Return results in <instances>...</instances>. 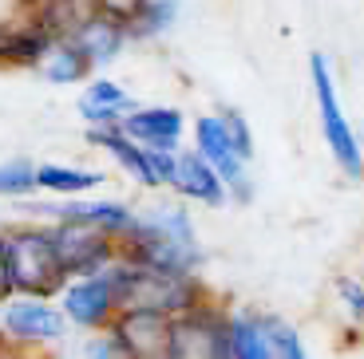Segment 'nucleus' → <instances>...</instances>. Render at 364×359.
Returning <instances> with one entry per match:
<instances>
[{"instance_id":"1","label":"nucleus","mask_w":364,"mask_h":359,"mask_svg":"<svg viewBox=\"0 0 364 359\" xmlns=\"http://www.w3.org/2000/svg\"><path fill=\"white\" fill-rule=\"evenodd\" d=\"M119 253L131 265L163 272H198L206 253L198 241V225L186 201H155L135 209V221L119 241Z\"/></svg>"},{"instance_id":"2","label":"nucleus","mask_w":364,"mask_h":359,"mask_svg":"<svg viewBox=\"0 0 364 359\" xmlns=\"http://www.w3.org/2000/svg\"><path fill=\"white\" fill-rule=\"evenodd\" d=\"M127 280H131V260L123 253L95 272L68 277L60 285V292H55V304L64 308L72 332L111 328V320L127 308Z\"/></svg>"},{"instance_id":"3","label":"nucleus","mask_w":364,"mask_h":359,"mask_svg":"<svg viewBox=\"0 0 364 359\" xmlns=\"http://www.w3.org/2000/svg\"><path fill=\"white\" fill-rule=\"evenodd\" d=\"M4 269H9L12 292L28 297H55L68 280L64 265L55 257L52 225L20 217L16 225H4Z\"/></svg>"},{"instance_id":"4","label":"nucleus","mask_w":364,"mask_h":359,"mask_svg":"<svg viewBox=\"0 0 364 359\" xmlns=\"http://www.w3.org/2000/svg\"><path fill=\"white\" fill-rule=\"evenodd\" d=\"M72 324L55 297L12 292L0 300V348L4 351H60L68 348Z\"/></svg>"},{"instance_id":"5","label":"nucleus","mask_w":364,"mask_h":359,"mask_svg":"<svg viewBox=\"0 0 364 359\" xmlns=\"http://www.w3.org/2000/svg\"><path fill=\"white\" fill-rule=\"evenodd\" d=\"M309 75H313V95H317V115H321V135H325L328 154L337 158V166L348 178H360L364 174V154H360V138H356L353 123H348L345 107H341L337 83L328 72L325 55H313L309 60Z\"/></svg>"},{"instance_id":"6","label":"nucleus","mask_w":364,"mask_h":359,"mask_svg":"<svg viewBox=\"0 0 364 359\" xmlns=\"http://www.w3.org/2000/svg\"><path fill=\"white\" fill-rule=\"evenodd\" d=\"M87 143L103 150L119 170L127 174L135 186L143 189H166L174 178V154L178 150H146L131 135H123V126H87Z\"/></svg>"},{"instance_id":"7","label":"nucleus","mask_w":364,"mask_h":359,"mask_svg":"<svg viewBox=\"0 0 364 359\" xmlns=\"http://www.w3.org/2000/svg\"><path fill=\"white\" fill-rule=\"evenodd\" d=\"M206 285L198 272H163V269H143L131 265V280H127V304L139 308H155L166 316H182L191 308L206 304Z\"/></svg>"},{"instance_id":"8","label":"nucleus","mask_w":364,"mask_h":359,"mask_svg":"<svg viewBox=\"0 0 364 359\" xmlns=\"http://www.w3.org/2000/svg\"><path fill=\"white\" fill-rule=\"evenodd\" d=\"M191 135H194V150H198L202 158H206L210 166L222 174V182H226V189H230V198H234V201H250V194H254L250 174H246L250 162L237 154V146H234V138H230L222 115H198L191 123Z\"/></svg>"},{"instance_id":"9","label":"nucleus","mask_w":364,"mask_h":359,"mask_svg":"<svg viewBox=\"0 0 364 359\" xmlns=\"http://www.w3.org/2000/svg\"><path fill=\"white\" fill-rule=\"evenodd\" d=\"M52 225V245L55 257L64 265L68 277H80V272H95L103 265L119 257V241L107 233H100L95 225L83 221H48Z\"/></svg>"},{"instance_id":"10","label":"nucleus","mask_w":364,"mask_h":359,"mask_svg":"<svg viewBox=\"0 0 364 359\" xmlns=\"http://www.w3.org/2000/svg\"><path fill=\"white\" fill-rule=\"evenodd\" d=\"M171 320L174 316L155 308L127 304L111 320V332L119 336L127 359H171Z\"/></svg>"},{"instance_id":"11","label":"nucleus","mask_w":364,"mask_h":359,"mask_svg":"<svg viewBox=\"0 0 364 359\" xmlns=\"http://www.w3.org/2000/svg\"><path fill=\"white\" fill-rule=\"evenodd\" d=\"M222 328H226V308L206 304L191 308L171 320V355L174 359H222Z\"/></svg>"},{"instance_id":"12","label":"nucleus","mask_w":364,"mask_h":359,"mask_svg":"<svg viewBox=\"0 0 364 359\" xmlns=\"http://www.w3.org/2000/svg\"><path fill=\"white\" fill-rule=\"evenodd\" d=\"M166 189H174V198H182L186 206H206V209L226 206V198H230L222 174L194 146H178V154H174V178Z\"/></svg>"},{"instance_id":"13","label":"nucleus","mask_w":364,"mask_h":359,"mask_svg":"<svg viewBox=\"0 0 364 359\" xmlns=\"http://www.w3.org/2000/svg\"><path fill=\"white\" fill-rule=\"evenodd\" d=\"M119 126H123V135H131L146 150H178L186 131H191V123L178 107H143V103H135Z\"/></svg>"},{"instance_id":"14","label":"nucleus","mask_w":364,"mask_h":359,"mask_svg":"<svg viewBox=\"0 0 364 359\" xmlns=\"http://www.w3.org/2000/svg\"><path fill=\"white\" fill-rule=\"evenodd\" d=\"M135 107V95L119 79L111 75L91 72L87 79L80 83V95H75V115L83 118V126H111L123 123V115Z\"/></svg>"},{"instance_id":"15","label":"nucleus","mask_w":364,"mask_h":359,"mask_svg":"<svg viewBox=\"0 0 364 359\" xmlns=\"http://www.w3.org/2000/svg\"><path fill=\"white\" fill-rule=\"evenodd\" d=\"M68 40H75V44H80V52L91 60V67H95V72H103L107 63H115L119 55H123V48L131 44L127 20L107 16V12H100V9H91L87 16L75 24V32Z\"/></svg>"},{"instance_id":"16","label":"nucleus","mask_w":364,"mask_h":359,"mask_svg":"<svg viewBox=\"0 0 364 359\" xmlns=\"http://www.w3.org/2000/svg\"><path fill=\"white\" fill-rule=\"evenodd\" d=\"M52 44L55 36L44 32L32 16L0 24V67H40V60L48 55Z\"/></svg>"},{"instance_id":"17","label":"nucleus","mask_w":364,"mask_h":359,"mask_svg":"<svg viewBox=\"0 0 364 359\" xmlns=\"http://www.w3.org/2000/svg\"><path fill=\"white\" fill-rule=\"evenodd\" d=\"M107 186V170H91V166H75V162H36V194L48 198H80V194H95Z\"/></svg>"},{"instance_id":"18","label":"nucleus","mask_w":364,"mask_h":359,"mask_svg":"<svg viewBox=\"0 0 364 359\" xmlns=\"http://www.w3.org/2000/svg\"><path fill=\"white\" fill-rule=\"evenodd\" d=\"M222 359H273L269 355V340H265L262 312H226Z\"/></svg>"},{"instance_id":"19","label":"nucleus","mask_w":364,"mask_h":359,"mask_svg":"<svg viewBox=\"0 0 364 359\" xmlns=\"http://www.w3.org/2000/svg\"><path fill=\"white\" fill-rule=\"evenodd\" d=\"M36 72L44 75L52 87H75V83H83L95 67H91V60L80 52V44L64 36V40H55V44L48 48V55L40 60Z\"/></svg>"},{"instance_id":"20","label":"nucleus","mask_w":364,"mask_h":359,"mask_svg":"<svg viewBox=\"0 0 364 359\" xmlns=\"http://www.w3.org/2000/svg\"><path fill=\"white\" fill-rule=\"evenodd\" d=\"M91 12V0H32L24 16H32L44 32H52L55 40H64L75 32L83 16Z\"/></svg>"},{"instance_id":"21","label":"nucleus","mask_w":364,"mask_h":359,"mask_svg":"<svg viewBox=\"0 0 364 359\" xmlns=\"http://www.w3.org/2000/svg\"><path fill=\"white\" fill-rule=\"evenodd\" d=\"M174 16H178L174 0H143L135 9V16L127 20L131 44H143V40H155V36H163V32H171Z\"/></svg>"},{"instance_id":"22","label":"nucleus","mask_w":364,"mask_h":359,"mask_svg":"<svg viewBox=\"0 0 364 359\" xmlns=\"http://www.w3.org/2000/svg\"><path fill=\"white\" fill-rule=\"evenodd\" d=\"M32 194H36V162H0V201H24Z\"/></svg>"},{"instance_id":"23","label":"nucleus","mask_w":364,"mask_h":359,"mask_svg":"<svg viewBox=\"0 0 364 359\" xmlns=\"http://www.w3.org/2000/svg\"><path fill=\"white\" fill-rule=\"evenodd\" d=\"M265 320V340H269V355L273 359H301L305 355V343H301L297 328L277 316H262Z\"/></svg>"},{"instance_id":"24","label":"nucleus","mask_w":364,"mask_h":359,"mask_svg":"<svg viewBox=\"0 0 364 359\" xmlns=\"http://www.w3.org/2000/svg\"><path fill=\"white\" fill-rule=\"evenodd\" d=\"M80 355L87 359H127V351H123V343H119V336L111 332V328H100V332H83L80 340Z\"/></svg>"},{"instance_id":"25","label":"nucleus","mask_w":364,"mask_h":359,"mask_svg":"<svg viewBox=\"0 0 364 359\" xmlns=\"http://www.w3.org/2000/svg\"><path fill=\"white\" fill-rule=\"evenodd\" d=\"M222 123H226V131H230V138H234L237 154L250 162V158H254V131H250L246 115H237V111H222Z\"/></svg>"},{"instance_id":"26","label":"nucleus","mask_w":364,"mask_h":359,"mask_svg":"<svg viewBox=\"0 0 364 359\" xmlns=\"http://www.w3.org/2000/svg\"><path fill=\"white\" fill-rule=\"evenodd\" d=\"M337 292L345 297V308L356 316V320H364V285L360 280H353V277H341L337 280Z\"/></svg>"},{"instance_id":"27","label":"nucleus","mask_w":364,"mask_h":359,"mask_svg":"<svg viewBox=\"0 0 364 359\" xmlns=\"http://www.w3.org/2000/svg\"><path fill=\"white\" fill-rule=\"evenodd\" d=\"M139 4H143V0H91V9L107 12V16H119V20H131Z\"/></svg>"},{"instance_id":"28","label":"nucleus","mask_w":364,"mask_h":359,"mask_svg":"<svg viewBox=\"0 0 364 359\" xmlns=\"http://www.w3.org/2000/svg\"><path fill=\"white\" fill-rule=\"evenodd\" d=\"M12 297V285H9V269H4V225H0V300Z\"/></svg>"}]
</instances>
